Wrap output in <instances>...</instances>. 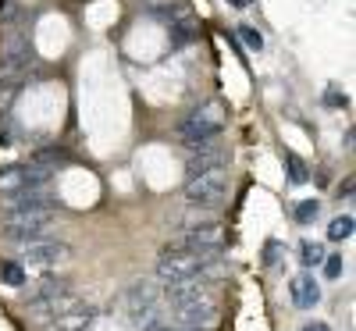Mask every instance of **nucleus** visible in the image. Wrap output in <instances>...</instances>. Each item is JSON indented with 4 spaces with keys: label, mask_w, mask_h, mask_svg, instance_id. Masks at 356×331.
<instances>
[{
    "label": "nucleus",
    "mask_w": 356,
    "mask_h": 331,
    "mask_svg": "<svg viewBox=\"0 0 356 331\" xmlns=\"http://www.w3.org/2000/svg\"><path fill=\"white\" fill-rule=\"evenodd\" d=\"M218 260H221V246H178V243H171L157 260V278L164 285L193 282Z\"/></svg>",
    "instance_id": "f257e3e1"
},
{
    "label": "nucleus",
    "mask_w": 356,
    "mask_h": 331,
    "mask_svg": "<svg viewBox=\"0 0 356 331\" xmlns=\"http://www.w3.org/2000/svg\"><path fill=\"white\" fill-rule=\"evenodd\" d=\"M225 129V107L218 100L196 107L182 125H178V139H182L189 150H203V146H214L218 136Z\"/></svg>",
    "instance_id": "f03ea898"
},
{
    "label": "nucleus",
    "mask_w": 356,
    "mask_h": 331,
    "mask_svg": "<svg viewBox=\"0 0 356 331\" xmlns=\"http://www.w3.org/2000/svg\"><path fill=\"white\" fill-rule=\"evenodd\" d=\"M225 200H228V171L225 168L193 175L186 182V203H193L200 210H218Z\"/></svg>",
    "instance_id": "7ed1b4c3"
},
{
    "label": "nucleus",
    "mask_w": 356,
    "mask_h": 331,
    "mask_svg": "<svg viewBox=\"0 0 356 331\" xmlns=\"http://www.w3.org/2000/svg\"><path fill=\"white\" fill-rule=\"evenodd\" d=\"M75 250L68 243H54V239H40V243H29L22 246V260L29 267H65L72 264Z\"/></svg>",
    "instance_id": "20e7f679"
},
{
    "label": "nucleus",
    "mask_w": 356,
    "mask_h": 331,
    "mask_svg": "<svg viewBox=\"0 0 356 331\" xmlns=\"http://www.w3.org/2000/svg\"><path fill=\"white\" fill-rule=\"evenodd\" d=\"M171 321L182 331H207L218 321V307L214 299H200V303H186V307H171Z\"/></svg>",
    "instance_id": "39448f33"
},
{
    "label": "nucleus",
    "mask_w": 356,
    "mask_h": 331,
    "mask_svg": "<svg viewBox=\"0 0 356 331\" xmlns=\"http://www.w3.org/2000/svg\"><path fill=\"white\" fill-rule=\"evenodd\" d=\"M29 65H33V50H29V43L22 36H11L4 43V54H0V72H4V79L15 82L18 75L29 72Z\"/></svg>",
    "instance_id": "423d86ee"
},
{
    "label": "nucleus",
    "mask_w": 356,
    "mask_h": 331,
    "mask_svg": "<svg viewBox=\"0 0 356 331\" xmlns=\"http://www.w3.org/2000/svg\"><path fill=\"white\" fill-rule=\"evenodd\" d=\"M97 321V307L86 303V299H79L75 307H68L65 314H57L43 324V331H86L89 324Z\"/></svg>",
    "instance_id": "0eeeda50"
},
{
    "label": "nucleus",
    "mask_w": 356,
    "mask_h": 331,
    "mask_svg": "<svg viewBox=\"0 0 356 331\" xmlns=\"http://www.w3.org/2000/svg\"><path fill=\"white\" fill-rule=\"evenodd\" d=\"M200 299H211V285L193 278V282H175L164 289V303L168 307H186V303H200Z\"/></svg>",
    "instance_id": "6e6552de"
},
{
    "label": "nucleus",
    "mask_w": 356,
    "mask_h": 331,
    "mask_svg": "<svg viewBox=\"0 0 356 331\" xmlns=\"http://www.w3.org/2000/svg\"><path fill=\"white\" fill-rule=\"evenodd\" d=\"M65 292H72L65 278H54V275H47V278H40V282H33V285L25 289V307H33V303H47V299H54V296H65Z\"/></svg>",
    "instance_id": "1a4fd4ad"
},
{
    "label": "nucleus",
    "mask_w": 356,
    "mask_h": 331,
    "mask_svg": "<svg viewBox=\"0 0 356 331\" xmlns=\"http://www.w3.org/2000/svg\"><path fill=\"white\" fill-rule=\"evenodd\" d=\"M289 292H292V303L300 307V310H314L321 303V285L310 275H296L292 285H289Z\"/></svg>",
    "instance_id": "9d476101"
},
{
    "label": "nucleus",
    "mask_w": 356,
    "mask_h": 331,
    "mask_svg": "<svg viewBox=\"0 0 356 331\" xmlns=\"http://www.w3.org/2000/svg\"><path fill=\"white\" fill-rule=\"evenodd\" d=\"M225 150L214 143V146H203V150H193V157H189V164H186V171H189V178L193 175H203V171H214V168H225Z\"/></svg>",
    "instance_id": "9b49d317"
},
{
    "label": "nucleus",
    "mask_w": 356,
    "mask_h": 331,
    "mask_svg": "<svg viewBox=\"0 0 356 331\" xmlns=\"http://www.w3.org/2000/svg\"><path fill=\"white\" fill-rule=\"evenodd\" d=\"M0 282L11 285V289H22L25 285V267L15 264V260H4V264H0Z\"/></svg>",
    "instance_id": "f8f14e48"
},
{
    "label": "nucleus",
    "mask_w": 356,
    "mask_h": 331,
    "mask_svg": "<svg viewBox=\"0 0 356 331\" xmlns=\"http://www.w3.org/2000/svg\"><path fill=\"white\" fill-rule=\"evenodd\" d=\"M349 235H353V214H342V218H335L328 225V239H332V243H346Z\"/></svg>",
    "instance_id": "ddd939ff"
},
{
    "label": "nucleus",
    "mask_w": 356,
    "mask_h": 331,
    "mask_svg": "<svg viewBox=\"0 0 356 331\" xmlns=\"http://www.w3.org/2000/svg\"><path fill=\"white\" fill-rule=\"evenodd\" d=\"M285 168H289V182H292V186H303L307 178H310L307 164H303L300 157H296V154H289V157H285Z\"/></svg>",
    "instance_id": "4468645a"
},
{
    "label": "nucleus",
    "mask_w": 356,
    "mask_h": 331,
    "mask_svg": "<svg viewBox=\"0 0 356 331\" xmlns=\"http://www.w3.org/2000/svg\"><path fill=\"white\" fill-rule=\"evenodd\" d=\"M324 257H328V253H324V246H321V243H303V246H300V260H303L307 267L324 264Z\"/></svg>",
    "instance_id": "2eb2a0df"
},
{
    "label": "nucleus",
    "mask_w": 356,
    "mask_h": 331,
    "mask_svg": "<svg viewBox=\"0 0 356 331\" xmlns=\"http://www.w3.org/2000/svg\"><path fill=\"white\" fill-rule=\"evenodd\" d=\"M317 210H321L317 200H303L300 207H296V225H310V221L317 218Z\"/></svg>",
    "instance_id": "dca6fc26"
},
{
    "label": "nucleus",
    "mask_w": 356,
    "mask_h": 331,
    "mask_svg": "<svg viewBox=\"0 0 356 331\" xmlns=\"http://www.w3.org/2000/svg\"><path fill=\"white\" fill-rule=\"evenodd\" d=\"M239 36H243V43H246L250 50H264V36L257 33V29H250V25H239Z\"/></svg>",
    "instance_id": "f3484780"
},
{
    "label": "nucleus",
    "mask_w": 356,
    "mask_h": 331,
    "mask_svg": "<svg viewBox=\"0 0 356 331\" xmlns=\"http://www.w3.org/2000/svg\"><path fill=\"white\" fill-rule=\"evenodd\" d=\"M339 275H342V257H339V253L324 257V278H332V282H335Z\"/></svg>",
    "instance_id": "a211bd4d"
},
{
    "label": "nucleus",
    "mask_w": 356,
    "mask_h": 331,
    "mask_svg": "<svg viewBox=\"0 0 356 331\" xmlns=\"http://www.w3.org/2000/svg\"><path fill=\"white\" fill-rule=\"evenodd\" d=\"M278 250H282V246H278L275 239H271V243L264 246V260H267V264H275V260H278Z\"/></svg>",
    "instance_id": "6ab92c4d"
},
{
    "label": "nucleus",
    "mask_w": 356,
    "mask_h": 331,
    "mask_svg": "<svg viewBox=\"0 0 356 331\" xmlns=\"http://www.w3.org/2000/svg\"><path fill=\"white\" fill-rule=\"evenodd\" d=\"M339 196H346V200L353 196V178H346V182H342V189H339Z\"/></svg>",
    "instance_id": "aec40b11"
},
{
    "label": "nucleus",
    "mask_w": 356,
    "mask_h": 331,
    "mask_svg": "<svg viewBox=\"0 0 356 331\" xmlns=\"http://www.w3.org/2000/svg\"><path fill=\"white\" fill-rule=\"evenodd\" d=\"M303 331H332V328H328V324H324V321H314V324H307Z\"/></svg>",
    "instance_id": "412c9836"
},
{
    "label": "nucleus",
    "mask_w": 356,
    "mask_h": 331,
    "mask_svg": "<svg viewBox=\"0 0 356 331\" xmlns=\"http://www.w3.org/2000/svg\"><path fill=\"white\" fill-rule=\"evenodd\" d=\"M228 4H235V8H246V4H250V0H228Z\"/></svg>",
    "instance_id": "4be33fe9"
}]
</instances>
